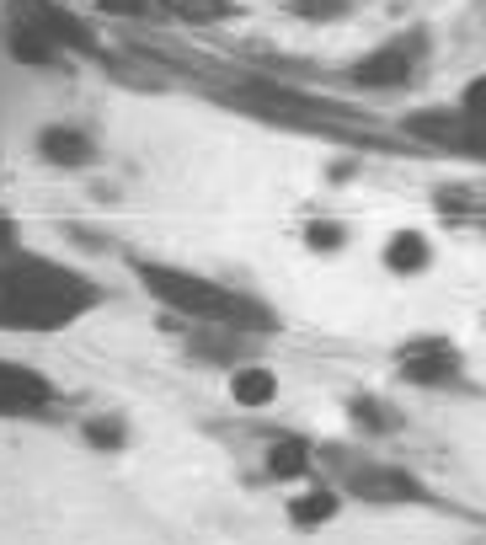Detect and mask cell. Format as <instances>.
<instances>
[{
	"label": "cell",
	"instance_id": "14",
	"mask_svg": "<svg viewBox=\"0 0 486 545\" xmlns=\"http://www.w3.org/2000/svg\"><path fill=\"white\" fill-rule=\"evenodd\" d=\"M11 54H17V59H33V65H54L59 43L43 38V33H33V27H17V33H11Z\"/></svg>",
	"mask_w": 486,
	"mask_h": 545
},
{
	"label": "cell",
	"instance_id": "15",
	"mask_svg": "<svg viewBox=\"0 0 486 545\" xmlns=\"http://www.w3.org/2000/svg\"><path fill=\"white\" fill-rule=\"evenodd\" d=\"M353 423L369 428V433H390V428H396V412L380 407V401H369V396H358L353 401Z\"/></svg>",
	"mask_w": 486,
	"mask_h": 545
},
{
	"label": "cell",
	"instance_id": "18",
	"mask_svg": "<svg viewBox=\"0 0 486 545\" xmlns=\"http://www.w3.org/2000/svg\"><path fill=\"white\" fill-rule=\"evenodd\" d=\"M294 17H310V22H326V17H342L348 0H289Z\"/></svg>",
	"mask_w": 486,
	"mask_h": 545
},
{
	"label": "cell",
	"instance_id": "17",
	"mask_svg": "<svg viewBox=\"0 0 486 545\" xmlns=\"http://www.w3.org/2000/svg\"><path fill=\"white\" fill-rule=\"evenodd\" d=\"M86 444L91 449H118L123 444V423H118V417H91V423H86Z\"/></svg>",
	"mask_w": 486,
	"mask_h": 545
},
{
	"label": "cell",
	"instance_id": "21",
	"mask_svg": "<svg viewBox=\"0 0 486 545\" xmlns=\"http://www.w3.org/2000/svg\"><path fill=\"white\" fill-rule=\"evenodd\" d=\"M11 246H17V225H11L6 214H0V252H11Z\"/></svg>",
	"mask_w": 486,
	"mask_h": 545
},
{
	"label": "cell",
	"instance_id": "1",
	"mask_svg": "<svg viewBox=\"0 0 486 545\" xmlns=\"http://www.w3.org/2000/svg\"><path fill=\"white\" fill-rule=\"evenodd\" d=\"M97 305L102 289L86 273L17 246L0 252V332H65Z\"/></svg>",
	"mask_w": 486,
	"mask_h": 545
},
{
	"label": "cell",
	"instance_id": "9",
	"mask_svg": "<svg viewBox=\"0 0 486 545\" xmlns=\"http://www.w3.org/2000/svg\"><path fill=\"white\" fill-rule=\"evenodd\" d=\"M428 262H433V246H428L422 230H396V236H390V246H385V268L390 273H422Z\"/></svg>",
	"mask_w": 486,
	"mask_h": 545
},
{
	"label": "cell",
	"instance_id": "5",
	"mask_svg": "<svg viewBox=\"0 0 486 545\" xmlns=\"http://www.w3.org/2000/svg\"><path fill=\"white\" fill-rule=\"evenodd\" d=\"M401 375L412 380V385H454L460 380V353L449 348L444 337H422V342H412V348L401 353Z\"/></svg>",
	"mask_w": 486,
	"mask_h": 545
},
{
	"label": "cell",
	"instance_id": "3",
	"mask_svg": "<svg viewBox=\"0 0 486 545\" xmlns=\"http://www.w3.org/2000/svg\"><path fill=\"white\" fill-rule=\"evenodd\" d=\"M11 27H33V33L54 38L59 49H97L91 27L81 17H70L59 0H11Z\"/></svg>",
	"mask_w": 486,
	"mask_h": 545
},
{
	"label": "cell",
	"instance_id": "8",
	"mask_svg": "<svg viewBox=\"0 0 486 545\" xmlns=\"http://www.w3.org/2000/svg\"><path fill=\"white\" fill-rule=\"evenodd\" d=\"M38 155L49 166H86L91 155H97V145H91V139L81 134V129H65V123H54V129H43L38 134Z\"/></svg>",
	"mask_w": 486,
	"mask_h": 545
},
{
	"label": "cell",
	"instance_id": "19",
	"mask_svg": "<svg viewBox=\"0 0 486 545\" xmlns=\"http://www.w3.org/2000/svg\"><path fill=\"white\" fill-rule=\"evenodd\" d=\"M460 113H465V118H476V123H486V75H481V81H470V86H465Z\"/></svg>",
	"mask_w": 486,
	"mask_h": 545
},
{
	"label": "cell",
	"instance_id": "10",
	"mask_svg": "<svg viewBox=\"0 0 486 545\" xmlns=\"http://www.w3.org/2000/svg\"><path fill=\"white\" fill-rule=\"evenodd\" d=\"M230 396L241 401V407H268V401L278 396V375L262 364H241L230 375Z\"/></svg>",
	"mask_w": 486,
	"mask_h": 545
},
{
	"label": "cell",
	"instance_id": "12",
	"mask_svg": "<svg viewBox=\"0 0 486 545\" xmlns=\"http://www.w3.org/2000/svg\"><path fill=\"white\" fill-rule=\"evenodd\" d=\"M289 513H294V524H300V529H316V524H326V519H332V513H337V492H305V497H294V503H289Z\"/></svg>",
	"mask_w": 486,
	"mask_h": 545
},
{
	"label": "cell",
	"instance_id": "20",
	"mask_svg": "<svg viewBox=\"0 0 486 545\" xmlns=\"http://www.w3.org/2000/svg\"><path fill=\"white\" fill-rule=\"evenodd\" d=\"M150 6L155 0H97V11H107V17H145Z\"/></svg>",
	"mask_w": 486,
	"mask_h": 545
},
{
	"label": "cell",
	"instance_id": "6",
	"mask_svg": "<svg viewBox=\"0 0 486 545\" xmlns=\"http://www.w3.org/2000/svg\"><path fill=\"white\" fill-rule=\"evenodd\" d=\"M348 492L364 497V503H417V497H422L417 476L396 471V465H364V471H353Z\"/></svg>",
	"mask_w": 486,
	"mask_h": 545
},
{
	"label": "cell",
	"instance_id": "16",
	"mask_svg": "<svg viewBox=\"0 0 486 545\" xmlns=\"http://www.w3.org/2000/svg\"><path fill=\"white\" fill-rule=\"evenodd\" d=\"M342 241H348V236H342V225H332V220H310L305 225V246H310V252H337Z\"/></svg>",
	"mask_w": 486,
	"mask_h": 545
},
{
	"label": "cell",
	"instance_id": "4",
	"mask_svg": "<svg viewBox=\"0 0 486 545\" xmlns=\"http://www.w3.org/2000/svg\"><path fill=\"white\" fill-rule=\"evenodd\" d=\"M54 380L43 369H27V364H11L0 358V417H38L54 407Z\"/></svg>",
	"mask_w": 486,
	"mask_h": 545
},
{
	"label": "cell",
	"instance_id": "7",
	"mask_svg": "<svg viewBox=\"0 0 486 545\" xmlns=\"http://www.w3.org/2000/svg\"><path fill=\"white\" fill-rule=\"evenodd\" d=\"M412 65H417V43L401 38V43H385L380 54L358 59V65H353V81H358V86H380V91H390V86H406Z\"/></svg>",
	"mask_w": 486,
	"mask_h": 545
},
{
	"label": "cell",
	"instance_id": "11",
	"mask_svg": "<svg viewBox=\"0 0 486 545\" xmlns=\"http://www.w3.org/2000/svg\"><path fill=\"white\" fill-rule=\"evenodd\" d=\"M268 476H278V481L310 476V449H305L300 439H278V444L268 449Z\"/></svg>",
	"mask_w": 486,
	"mask_h": 545
},
{
	"label": "cell",
	"instance_id": "13",
	"mask_svg": "<svg viewBox=\"0 0 486 545\" xmlns=\"http://www.w3.org/2000/svg\"><path fill=\"white\" fill-rule=\"evenodd\" d=\"M155 6L177 11V17H187V22H225V17H235V0H155Z\"/></svg>",
	"mask_w": 486,
	"mask_h": 545
},
{
	"label": "cell",
	"instance_id": "2",
	"mask_svg": "<svg viewBox=\"0 0 486 545\" xmlns=\"http://www.w3.org/2000/svg\"><path fill=\"white\" fill-rule=\"evenodd\" d=\"M134 278L150 289V300H161L166 310H177V316L198 321V326H219V332H241V337L273 332L278 326V316L262 300L235 294L225 284H214V278L166 268V262H145V257H134Z\"/></svg>",
	"mask_w": 486,
	"mask_h": 545
}]
</instances>
